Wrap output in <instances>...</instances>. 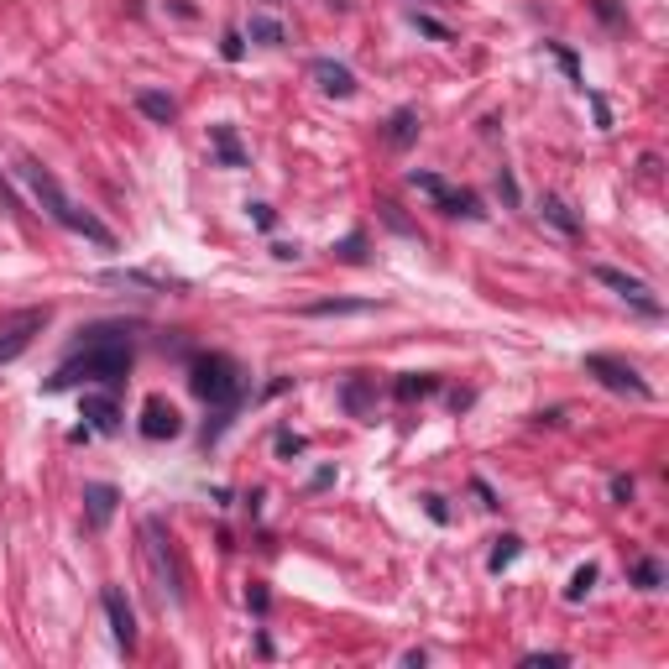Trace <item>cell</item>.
Masks as SVG:
<instances>
[{
	"instance_id": "obj_28",
	"label": "cell",
	"mask_w": 669,
	"mask_h": 669,
	"mask_svg": "<svg viewBox=\"0 0 669 669\" xmlns=\"http://www.w3.org/2000/svg\"><path fill=\"white\" fill-rule=\"evenodd\" d=\"M267 602H272L267 586H251V591H246V607H251V612H267Z\"/></svg>"
},
{
	"instance_id": "obj_22",
	"label": "cell",
	"mask_w": 669,
	"mask_h": 669,
	"mask_svg": "<svg viewBox=\"0 0 669 669\" xmlns=\"http://www.w3.org/2000/svg\"><path fill=\"white\" fill-rule=\"evenodd\" d=\"M544 220H555L560 230H570V236H575V230H581V225H575V215L565 210V204H560V199H544Z\"/></svg>"
},
{
	"instance_id": "obj_29",
	"label": "cell",
	"mask_w": 669,
	"mask_h": 669,
	"mask_svg": "<svg viewBox=\"0 0 669 669\" xmlns=\"http://www.w3.org/2000/svg\"><path fill=\"white\" fill-rule=\"evenodd\" d=\"M612 497L617 502H633V476H612Z\"/></svg>"
},
{
	"instance_id": "obj_18",
	"label": "cell",
	"mask_w": 669,
	"mask_h": 669,
	"mask_svg": "<svg viewBox=\"0 0 669 669\" xmlns=\"http://www.w3.org/2000/svg\"><path fill=\"white\" fill-rule=\"evenodd\" d=\"M440 387V377H429V372H408L403 382H398V398L408 403V398H429V392Z\"/></svg>"
},
{
	"instance_id": "obj_32",
	"label": "cell",
	"mask_w": 669,
	"mask_h": 669,
	"mask_svg": "<svg viewBox=\"0 0 669 669\" xmlns=\"http://www.w3.org/2000/svg\"><path fill=\"white\" fill-rule=\"evenodd\" d=\"M304 450V440H298V434H278V455H298Z\"/></svg>"
},
{
	"instance_id": "obj_19",
	"label": "cell",
	"mask_w": 669,
	"mask_h": 669,
	"mask_svg": "<svg viewBox=\"0 0 669 669\" xmlns=\"http://www.w3.org/2000/svg\"><path fill=\"white\" fill-rule=\"evenodd\" d=\"M251 42H262V48H278L283 42V27L272 16H251Z\"/></svg>"
},
{
	"instance_id": "obj_30",
	"label": "cell",
	"mask_w": 669,
	"mask_h": 669,
	"mask_svg": "<svg viewBox=\"0 0 669 669\" xmlns=\"http://www.w3.org/2000/svg\"><path fill=\"white\" fill-rule=\"evenodd\" d=\"M424 513H429L434 523H445V518H450V507H445L440 497H424Z\"/></svg>"
},
{
	"instance_id": "obj_8",
	"label": "cell",
	"mask_w": 669,
	"mask_h": 669,
	"mask_svg": "<svg viewBox=\"0 0 669 669\" xmlns=\"http://www.w3.org/2000/svg\"><path fill=\"white\" fill-rule=\"evenodd\" d=\"M591 278L607 283L612 293H622L628 304H638L643 314H659V298L649 293V283H638V278H628V272H617V267H591Z\"/></svg>"
},
{
	"instance_id": "obj_10",
	"label": "cell",
	"mask_w": 669,
	"mask_h": 669,
	"mask_svg": "<svg viewBox=\"0 0 669 669\" xmlns=\"http://www.w3.org/2000/svg\"><path fill=\"white\" fill-rule=\"evenodd\" d=\"M105 617H110V633L121 649H136V617H131V602L121 586H105Z\"/></svg>"
},
{
	"instance_id": "obj_11",
	"label": "cell",
	"mask_w": 669,
	"mask_h": 669,
	"mask_svg": "<svg viewBox=\"0 0 669 669\" xmlns=\"http://www.w3.org/2000/svg\"><path fill=\"white\" fill-rule=\"evenodd\" d=\"M309 74H314L319 89H325V95H335V100H351V95H356V74H351L345 63H335V58H314Z\"/></svg>"
},
{
	"instance_id": "obj_31",
	"label": "cell",
	"mask_w": 669,
	"mask_h": 669,
	"mask_svg": "<svg viewBox=\"0 0 669 669\" xmlns=\"http://www.w3.org/2000/svg\"><path fill=\"white\" fill-rule=\"evenodd\" d=\"M251 220H257L262 230H272V225H278V215H272V210H267V204H251Z\"/></svg>"
},
{
	"instance_id": "obj_2",
	"label": "cell",
	"mask_w": 669,
	"mask_h": 669,
	"mask_svg": "<svg viewBox=\"0 0 669 669\" xmlns=\"http://www.w3.org/2000/svg\"><path fill=\"white\" fill-rule=\"evenodd\" d=\"M16 173L27 178V189L37 194V204H42V215H48V220H58L63 230H74V236L95 241V246H115L110 225H100V220L89 215V210H79V204H74V199H68V194L58 189V178H53L48 168H42V163H32V157H27V163H21Z\"/></svg>"
},
{
	"instance_id": "obj_34",
	"label": "cell",
	"mask_w": 669,
	"mask_h": 669,
	"mask_svg": "<svg viewBox=\"0 0 669 669\" xmlns=\"http://www.w3.org/2000/svg\"><path fill=\"white\" fill-rule=\"evenodd\" d=\"M476 497H481V507H497V492L487 487V481H476Z\"/></svg>"
},
{
	"instance_id": "obj_26",
	"label": "cell",
	"mask_w": 669,
	"mask_h": 669,
	"mask_svg": "<svg viewBox=\"0 0 669 669\" xmlns=\"http://www.w3.org/2000/svg\"><path fill=\"white\" fill-rule=\"evenodd\" d=\"M220 53H225V63H241V53H246V42H241V32H225V42H220Z\"/></svg>"
},
{
	"instance_id": "obj_27",
	"label": "cell",
	"mask_w": 669,
	"mask_h": 669,
	"mask_svg": "<svg viewBox=\"0 0 669 669\" xmlns=\"http://www.w3.org/2000/svg\"><path fill=\"white\" fill-rule=\"evenodd\" d=\"M413 27H419V32H429V37H450V27H440V21H434V16H419V11H413Z\"/></svg>"
},
{
	"instance_id": "obj_17",
	"label": "cell",
	"mask_w": 669,
	"mask_h": 669,
	"mask_svg": "<svg viewBox=\"0 0 669 669\" xmlns=\"http://www.w3.org/2000/svg\"><path fill=\"white\" fill-rule=\"evenodd\" d=\"M366 309H377V304H366V298H325V304H309L304 314L309 319H330V314H366Z\"/></svg>"
},
{
	"instance_id": "obj_5",
	"label": "cell",
	"mask_w": 669,
	"mask_h": 669,
	"mask_svg": "<svg viewBox=\"0 0 669 669\" xmlns=\"http://www.w3.org/2000/svg\"><path fill=\"white\" fill-rule=\"evenodd\" d=\"M586 372L602 382V387H612V392H622V398H654V387L638 377V366H628V361H617V356H586Z\"/></svg>"
},
{
	"instance_id": "obj_7",
	"label": "cell",
	"mask_w": 669,
	"mask_h": 669,
	"mask_svg": "<svg viewBox=\"0 0 669 669\" xmlns=\"http://www.w3.org/2000/svg\"><path fill=\"white\" fill-rule=\"evenodd\" d=\"M142 539H147V555H152L157 581H168V596H173V602H183V570H178V555H173V539H163V523L147 518Z\"/></svg>"
},
{
	"instance_id": "obj_13",
	"label": "cell",
	"mask_w": 669,
	"mask_h": 669,
	"mask_svg": "<svg viewBox=\"0 0 669 669\" xmlns=\"http://www.w3.org/2000/svg\"><path fill=\"white\" fill-rule=\"evenodd\" d=\"M84 419H89V429H100V434H115V429H121V413H115V398H110V392H89V398H84Z\"/></svg>"
},
{
	"instance_id": "obj_23",
	"label": "cell",
	"mask_w": 669,
	"mask_h": 669,
	"mask_svg": "<svg viewBox=\"0 0 669 669\" xmlns=\"http://www.w3.org/2000/svg\"><path fill=\"white\" fill-rule=\"evenodd\" d=\"M633 581H638L643 591H654V586L664 581V570H659V560H638V570H633Z\"/></svg>"
},
{
	"instance_id": "obj_9",
	"label": "cell",
	"mask_w": 669,
	"mask_h": 669,
	"mask_svg": "<svg viewBox=\"0 0 669 669\" xmlns=\"http://www.w3.org/2000/svg\"><path fill=\"white\" fill-rule=\"evenodd\" d=\"M142 434H147V440H173V434H183V413H178L168 398H147V408H142Z\"/></svg>"
},
{
	"instance_id": "obj_12",
	"label": "cell",
	"mask_w": 669,
	"mask_h": 669,
	"mask_svg": "<svg viewBox=\"0 0 669 669\" xmlns=\"http://www.w3.org/2000/svg\"><path fill=\"white\" fill-rule=\"evenodd\" d=\"M115 502H121V492L105 487V481H89L84 487V513H89V528H105L115 518Z\"/></svg>"
},
{
	"instance_id": "obj_3",
	"label": "cell",
	"mask_w": 669,
	"mask_h": 669,
	"mask_svg": "<svg viewBox=\"0 0 669 669\" xmlns=\"http://www.w3.org/2000/svg\"><path fill=\"white\" fill-rule=\"evenodd\" d=\"M189 387L220 413V424H225L230 408L241 403V366L230 361V356H220V351H210V356H199L189 366Z\"/></svg>"
},
{
	"instance_id": "obj_25",
	"label": "cell",
	"mask_w": 669,
	"mask_h": 669,
	"mask_svg": "<svg viewBox=\"0 0 669 669\" xmlns=\"http://www.w3.org/2000/svg\"><path fill=\"white\" fill-rule=\"evenodd\" d=\"M345 408H351V413H366V382H361V377L345 387Z\"/></svg>"
},
{
	"instance_id": "obj_33",
	"label": "cell",
	"mask_w": 669,
	"mask_h": 669,
	"mask_svg": "<svg viewBox=\"0 0 669 669\" xmlns=\"http://www.w3.org/2000/svg\"><path fill=\"white\" fill-rule=\"evenodd\" d=\"M523 664H570V654H528Z\"/></svg>"
},
{
	"instance_id": "obj_4",
	"label": "cell",
	"mask_w": 669,
	"mask_h": 669,
	"mask_svg": "<svg viewBox=\"0 0 669 669\" xmlns=\"http://www.w3.org/2000/svg\"><path fill=\"white\" fill-rule=\"evenodd\" d=\"M53 309H16V314H0V366H11L16 356H27V345L48 330Z\"/></svg>"
},
{
	"instance_id": "obj_14",
	"label": "cell",
	"mask_w": 669,
	"mask_h": 669,
	"mask_svg": "<svg viewBox=\"0 0 669 669\" xmlns=\"http://www.w3.org/2000/svg\"><path fill=\"white\" fill-rule=\"evenodd\" d=\"M136 110H142L147 121H157V126H173L178 121V105L168 95H157V89H136Z\"/></svg>"
},
{
	"instance_id": "obj_24",
	"label": "cell",
	"mask_w": 669,
	"mask_h": 669,
	"mask_svg": "<svg viewBox=\"0 0 669 669\" xmlns=\"http://www.w3.org/2000/svg\"><path fill=\"white\" fill-rule=\"evenodd\" d=\"M335 257H340V262H366V236H345Z\"/></svg>"
},
{
	"instance_id": "obj_21",
	"label": "cell",
	"mask_w": 669,
	"mask_h": 669,
	"mask_svg": "<svg viewBox=\"0 0 669 669\" xmlns=\"http://www.w3.org/2000/svg\"><path fill=\"white\" fill-rule=\"evenodd\" d=\"M596 586V565H581V570H575L570 575V586H565V596H570V602H581V596Z\"/></svg>"
},
{
	"instance_id": "obj_16",
	"label": "cell",
	"mask_w": 669,
	"mask_h": 669,
	"mask_svg": "<svg viewBox=\"0 0 669 669\" xmlns=\"http://www.w3.org/2000/svg\"><path fill=\"white\" fill-rule=\"evenodd\" d=\"M413 136H419V110H398L387 121V147H413Z\"/></svg>"
},
{
	"instance_id": "obj_6",
	"label": "cell",
	"mask_w": 669,
	"mask_h": 669,
	"mask_svg": "<svg viewBox=\"0 0 669 669\" xmlns=\"http://www.w3.org/2000/svg\"><path fill=\"white\" fill-rule=\"evenodd\" d=\"M408 183H413V189H424V194H429L434 204H440L445 215H466V220H481V215H487L476 194L450 189V183H445V178H434V173H408Z\"/></svg>"
},
{
	"instance_id": "obj_20",
	"label": "cell",
	"mask_w": 669,
	"mask_h": 669,
	"mask_svg": "<svg viewBox=\"0 0 669 669\" xmlns=\"http://www.w3.org/2000/svg\"><path fill=\"white\" fill-rule=\"evenodd\" d=\"M518 549H523V539H518V534H502V539H497V549H492V560H487V570L513 565V560H518Z\"/></svg>"
},
{
	"instance_id": "obj_15",
	"label": "cell",
	"mask_w": 669,
	"mask_h": 669,
	"mask_svg": "<svg viewBox=\"0 0 669 669\" xmlns=\"http://www.w3.org/2000/svg\"><path fill=\"white\" fill-rule=\"evenodd\" d=\"M210 142H215V157L225 168H246V152L236 142V126H210Z\"/></svg>"
},
{
	"instance_id": "obj_1",
	"label": "cell",
	"mask_w": 669,
	"mask_h": 669,
	"mask_svg": "<svg viewBox=\"0 0 669 669\" xmlns=\"http://www.w3.org/2000/svg\"><path fill=\"white\" fill-rule=\"evenodd\" d=\"M131 372V335L126 325H95V330H79V351L68 356L58 372L42 382L48 392H68V387H105L115 392Z\"/></svg>"
}]
</instances>
